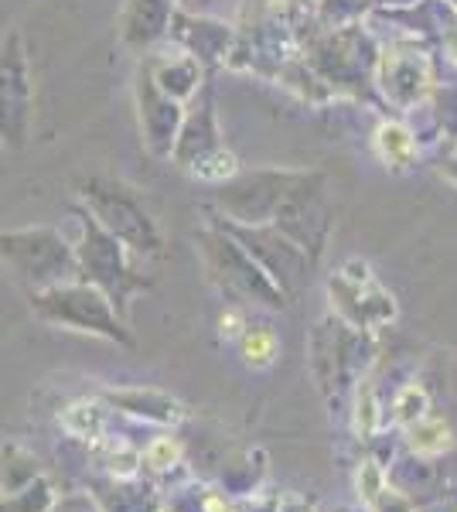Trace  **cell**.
Segmentation results:
<instances>
[{
    "label": "cell",
    "mask_w": 457,
    "mask_h": 512,
    "mask_svg": "<svg viewBox=\"0 0 457 512\" xmlns=\"http://www.w3.org/2000/svg\"><path fill=\"white\" fill-rule=\"evenodd\" d=\"M382 41L369 21L328 28L307 48V62L328 86L331 96L345 99H372L376 93V69H379Z\"/></svg>",
    "instance_id": "1"
},
{
    "label": "cell",
    "mask_w": 457,
    "mask_h": 512,
    "mask_svg": "<svg viewBox=\"0 0 457 512\" xmlns=\"http://www.w3.org/2000/svg\"><path fill=\"white\" fill-rule=\"evenodd\" d=\"M198 253L205 260V270L215 284L222 287V294L236 304H260L267 311H284L290 297L280 291L277 280L260 267L253 253L229 233L222 222H209L198 229Z\"/></svg>",
    "instance_id": "2"
},
{
    "label": "cell",
    "mask_w": 457,
    "mask_h": 512,
    "mask_svg": "<svg viewBox=\"0 0 457 512\" xmlns=\"http://www.w3.org/2000/svg\"><path fill=\"white\" fill-rule=\"evenodd\" d=\"M372 359H376V332L348 325L335 311L314 325L311 342H307V362H311L318 390L331 403L342 400L345 390H352L355 383H365Z\"/></svg>",
    "instance_id": "3"
},
{
    "label": "cell",
    "mask_w": 457,
    "mask_h": 512,
    "mask_svg": "<svg viewBox=\"0 0 457 512\" xmlns=\"http://www.w3.org/2000/svg\"><path fill=\"white\" fill-rule=\"evenodd\" d=\"M76 253H79V274L86 284H96L99 291L113 297L116 308L127 315V301L134 291H144L151 284V277H144L140 270V256L130 250L127 243H120L110 229L99 226V219L86 205H76Z\"/></svg>",
    "instance_id": "4"
},
{
    "label": "cell",
    "mask_w": 457,
    "mask_h": 512,
    "mask_svg": "<svg viewBox=\"0 0 457 512\" xmlns=\"http://www.w3.org/2000/svg\"><path fill=\"white\" fill-rule=\"evenodd\" d=\"M28 297H31L35 318L45 321V325L65 328V332H79V335H96V338L120 342V345L134 342L123 311L116 308L113 297L106 291H99L96 284L72 280V284H58V287H48V291L28 294Z\"/></svg>",
    "instance_id": "5"
},
{
    "label": "cell",
    "mask_w": 457,
    "mask_h": 512,
    "mask_svg": "<svg viewBox=\"0 0 457 512\" xmlns=\"http://www.w3.org/2000/svg\"><path fill=\"white\" fill-rule=\"evenodd\" d=\"M76 198L99 219V226L110 229L120 243H127L140 260H157L164 253L154 216L127 181L110 175H86L76 181Z\"/></svg>",
    "instance_id": "6"
},
{
    "label": "cell",
    "mask_w": 457,
    "mask_h": 512,
    "mask_svg": "<svg viewBox=\"0 0 457 512\" xmlns=\"http://www.w3.org/2000/svg\"><path fill=\"white\" fill-rule=\"evenodd\" d=\"M0 253H4V267L28 294L82 280L76 243H69L52 226L7 229L0 236Z\"/></svg>",
    "instance_id": "7"
},
{
    "label": "cell",
    "mask_w": 457,
    "mask_h": 512,
    "mask_svg": "<svg viewBox=\"0 0 457 512\" xmlns=\"http://www.w3.org/2000/svg\"><path fill=\"white\" fill-rule=\"evenodd\" d=\"M171 164H178L185 175L205 181V185H212V188L229 178H236L239 171H243L239 168V158L229 151L226 137H222L209 82H205L202 93L188 103L185 123H181L178 144H174V154H171Z\"/></svg>",
    "instance_id": "8"
},
{
    "label": "cell",
    "mask_w": 457,
    "mask_h": 512,
    "mask_svg": "<svg viewBox=\"0 0 457 512\" xmlns=\"http://www.w3.org/2000/svg\"><path fill=\"white\" fill-rule=\"evenodd\" d=\"M304 168H253L215 185L212 209L239 226H270Z\"/></svg>",
    "instance_id": "9"
},
{
    "label": "cell",
    "mask_w": 457,
    "mask_h": 512,
    "mask_svg": "<svg viewBox=\"0 0 457 512\" xmlns=\"http://www.w3.org/2000/svg\"><path fill=\"white\" fill-rule=\"evenodd\" d=\"M434 55L423 41H382L379 69H376V96L393 106L400 117H413L434 96Z\"/></svg>",
    "instance_id": "10"
},
{
    "label": "cell",
    "mask_w": 457,
    "mask_h": 512,
    "mask_svg": "<svg viewBox=\"0 0 457 512\" xmlns=\"http://www.w3.org/2000/svg\"><path fill=\"white\" fill-rule=\"evenodd\" d=\"M328 297H331V311L338 318H345L355 328H365V332H379V328L393 325L396 315H400L396 297L379 284L372 267L359 260V256L345 260L328 277Z\"/></svg>",
    "instance_id": "11"
},
{
    "label": "cell",
    "mask_w": 457,
    "mask_h": 512,
    "mask_svg": "<svg viewBox=\"0 0 457 512\" xmlns=\"http://www.w3.org/2000/svg\"><path fill=\"white\" fill-rule=\"evenodd\" d=\"M273 226L280 233H287L301 250L311 253V260L318 263L328 246V236L335 229V212H331V178L324 171H301L297 185L290 188V195L280 205Z\"/></svg>",
    "instance_id": "12"
},
{
    "label": "cell",
    "mask_w": 457,
    "mask_h": 512,
    "mask_svg": "<svg viewBox=\"0 0 457 512\" xmlns=\"http://www.w3.org/2000/svg\"><path fill=\"white\" fill-rule=\"evenodd\" d=\"M215 222H222V226H226L229 233L256 256V260H260V267L277 280V287L290 297V301L301 297L304 284L311 280V270L318 267V263L311 260V253L301 250L287 233H280L273 222L270 226H239V222H229L219 216H215Z\"/></svg>",
    "instance_id": "13"
},
{
    "label": "cell",
    "mask_w": 457,
    "mask_h": 512,
    "mask_svg": "<svg viewBox=\"0 0 457 512\" xmlns=\"http://www.w3.org/2000/svg\"><path fill=\"white\" fill-rule=\"evenodd\" d=\"M0 103H4V120L0 134L11 151H21L31 137L35 123V82H31V65L24 41L18 31L4 38V55H0Z\"/></svg>",
    "instance_id": "14"
},
{
    "label": "cell",
    "mask_w": 457,
    "mask_h": 512,
    "mask_svg": "<svg viewBox=\"0 0 457 512\" xmlns=\"http://www.w3.org/2000/svg\"><path fill=\"white\" fill-rule=\"evenodd\" d=\"M134 99H137L140 137H144L147 151H151L157 161H171L174 144H178V134H181V123H185V113H188V103H178L174 96L164 93L144 65H140L134 76Z\"/></svg>",
    "instance_id": "15"
},
{
    "label": "cell",
    "mask_w": 457,
    "mask_h": 512,
    "mask_svg": "<svg viewBox=\"0 0 457 512\" xmlns=\"http://www.w3.org/2000/svg\"><path fill=\"white\" fill-rule=\"evenodd\" d=\"M236 38H239V31L232 28V24L205 18V14L181 11V7H178V14H174L171 35H168L171 45L195 55L205 69H212V65H229L232 52H236Z\"/></svg>",
    "instance_id": "16"
},
{
    "label": "cell",
    "mask_w": 457,
    "mask_h": 512,
    "mask_svg": "<svg viewBox=\"0 0 457 512\" xmlns=\"http://www.w3.org/2000/svg\"><path fill=\"white\" fill-rule=\"evenodd\" d=\"M178 0H123L116 31L120 45L130 52H154L161 41H168Z\"/></svg>",
    "instance_id": "17"
},
{
    "label": "cell",
    "mask_w": 457,
    "mask_h": 512,
    "mask_svg": "<svg viewBox=\"0 0 457 512\" xmlns=\"http://www.w3.org/2000/svg\"><path fill=\"white\" fill-rule=\"evenodd\" d=\"M140 65H144L157 86H161L168 96L178 99V103H191L205 86V65L178 45L147 52Z\"/></svg>",
    "instance_id": "18"
},
{
    "label": "cell",
    "mask_w": 457,
    "mask_h": 512,
    "mask_svg": "<svg viewBox=\"0 0 457 512\" xmlns=\"http://www.w3.org/2000/svg\"><path fill=\"white\" fill-rule=\"evenodd\" d=\"M103 400L116 407L120 414L144 420V424L157 427H178L185 420V407L171 400L161 390H144V386H127V390H103Z\"/></svg>",
    "instance_id": "19"
},
{
    "label": "cell",
    "mask_w": 457,
    "mask_h": 512,
    "mask_svg": "<svg viewBox=\"0 0 457 512\" xmlns=\"http://www.w3.org/2000/svg\"><path fill=\"white\" fill-rule=\"evenodd\" d=\"M96 502L103 512H161V495L140 478H106L96 485Z\"/></svg>",
    "instance_id": "20"
},
{
    "label": "cell",
    "mask_w": 457,
    "mask_h": 512,
    "mask_svg": "<svg viewBox=\"0 0 457 512\" xmlns=\"http://www.w3.org/2000/svg\"><path fill=\"white\" fill-rule=\"evenodd\" d=\"M376 158L386 164V171H410L420 158V137L406 120H382L372 134Z\"/></svg>",
    "instance_id": "21"
},
{
    "label": "cell",
    "mask_w": 457,
    "mask_h": 512,
    "mask_svg": "<svg viewBox=\"0 0 457 512\" xmlns=\"http://www.w3.org/2000/svg\"><path fill=\"white\" fill-rule=\"evenodd\" d=\"M389 485L400 489L403 495H410L413 502H427L434 499L437 492V468H434V458H420V454H406V458L393 461L389 465Z\"/></svg>",
    "instance_id": "22"
},
{
    "label": "cell",
    "mask_w": 457,
    "mask_h": 512,
    "mask_svg": "<svg viewBox=\"0 0 457 512\" xmlns=\"http://www.w3.org/2000/svg\"><path fill=\"white\" fill-rule=\"evenodd\" d=\"M110 424V403L106 400H79L62 414V427L76 441H103Z\"/></svg>",
    "instance_id": "23"
},
{
    "label": "cell",
    "mask_w": 457,
    "mask_h": 512,
    "mask_svg": "<svg viewBox=\"0 0 457 512\" xmlns=\"http://www.w3.org/2000/svg\"><path fill=\"white\" fill-rule=\"evenodd\" d=\"M239 355L249 369H270L280 355V342H277V332L263 321H249V328L239 338Z\"/></svg>",
    "instance_id": "24"
},
{
    "label": "cell",
    "mask_w": 457,
    "mask_h": 512,
    "mask_svg": "<svg viewBox=\"0 0 457 512\" xmlns=\"http://www.w3.org/2000/svg\"><path fill=\"white\" fill-rule=\"evenodd\" d=\"M451 427L444 424L440 417H423L417 424L406 427V448L413 454H420V458H437V454H444L451 448Z\"/></svg>",
    "instance_id": "25"
},
{
    "label": "cell",
    "mask_w": 457,
    "mask_h": 512,
    "mask_svg": "<svg viewBox=\"0 0 457 512\" xmlns=\"http://www.w3.org/2000/svg\"><path fill=\"white\" fill-rule=\"evenodd\" d=\"M379 4L382 0H318L314 14H318L321 28L328 31V28H342V24L365 21Z\"/></svg>",
    "instance_id": "26"
},
{
    "label": "cell",
    "mask_w": 457,
    "mask_h": 512,
    "mask_svg": "<svg viewBox=\"0 0 457 512\" xmlns=\"http://www.w3.org/2000/svg\"><path fill=\"white\" fill-rule=\"evenodd\" d=\"M96 454L113 478H134L137 468L144 465V451L130 448L127 441H116V437H103V441H96Z\"/></svg>",
    "instance_id": "27"
},
{
    "label": "cell",
    "mask_w": 457,
    "mask_h": 512,
    "mask_svg": "<svg viewBox=\"0 0 457 512\" xmlns=\"http://www.w3.org/2000/svg\"><path fill=\"white\" fill-rule=\"evenodd\" d=\"M58 506V499H55V489H52V482H48L45 475H38L31 485H24L21 492H11V495H4V512H52Z\"/></svg>",
    "instance_id": "28"
},
{
    "label": "cell",
    "mask_w": 457,
    "mask_h": 512,
    "mask_svg": "<svg viewBox=\"0 0 457 512\" xmlns=\"http://www.w3.org/2000/svg\"><path fill=\"white\" fill-rule=\"evenodd\" d=\"M41 475L38 461L31 458L21 444H4V495L21 492L24 485H31Z\"/></svg>",
    "instance_id": "29"
},
{
    "label": "cell",
    "mask_w": 457,
    "mask_h": 512,
    "mask_svg": "<svg viewBox=\"0 0 457 512\" xmlns=\"http://www.w3.org/2000/svg\"><path fill=\"white\" fill-rule=\"evenodd\" d=\"M427 410H430V396H427V390H423L420 383H406V386L396 390V396H393V420L400 427L417 424V420L427 417Z\"/></svg>",
    "instance_id": "30"
},
{
    "label": "cell",
    "mask_w": 457,
    "mask_h": 512,
    "mask_svg": "<svg viewBox=\"0 0 457 512\" xmlns=\"http://www.w3.org/2000/svg\"><path fill=\"white\" fill-rule=\"evenodd\" d=\"M382 427V414H379V400H376V390L372 383L365 379L362 390H359V400H355V431H359L362 441H372Z\"/></svg>",
    "instance_id": "31"
},
{
    "label": "cell",
    "mask_w": 457,
    "mask_h": 512,
    "mask_svg": "<svg viewBox=\"0 0 457 512\" xmlns=\"http://www.w3.org/2000/svg\"><path fill=\"white\" fill-rule=\"evenodd\" d=\"M181 458H185L181 441H178V437H171V434L154 437V441L144 448V465L151 468V472H171V468L181 465Z\"/></svg>",
    "instance_id": "32"
},
{
    "label": "cell",
    "mask_w": 457,
    "mask_h": 512,
    "mask_svg": "<svg viewBox=\"0 0 457 512\" xmlns=\"http://www.w3.org/2000/svg\"><path fill=\"white\" fill-rule=\"evenodd\" d=\"M246 328H249L246 308H243V304H236V301H229L226 308H222V315H219V335L222 338H232V342H239Z\"/></svg>",
    "instance_id": "33"
},
{
    "label": "cell",
    "mask_w": 457,
    "mask_h": 512,
    "mask_svg": "<svg viewBox=\"0 0 457 512\" xmlns=\"http://www.w3.org/2000/svg\"><path fill=\"white\" fill-rule=\"evenodd\" d=\"M369 512H413V499L403 495L400 489H393V485H386V489L369 502Z\"/></svg>",
    "instance_id": "34"
},
{
    "label": "cell",
    "mask_w": 457,
    "mask_h": 512,
    "mask_svg": "<svg viewBox=\"0 0 457 512\" xmlns=\"http://www.w3.org/2000/svg\"><path fill=\"white\" fill-rule=\"evenodd\" d=\"M437 175L444 181H451L457 188V134L447 137L444 144H440V158H437Z\"/></svg>",
    "instance_id": "35"
},
{
    "label": "cell",
    "mask_w": 457,
    "mask_h": 512,
    "mask_svg": "<svg viewBox=\"0 0 457 512\" xmlns=\"http://www.w3.org/2000/svg\"><path fill=\"white\" fill-rule=\"evenodd\" d=\"M52 512H103L96 502V495H65L58 499V506Z\"/></svg>",
    "instance_id": "36"
},
{
    "label": "cell",
    "mask_w": 457,
    "mask_h": 512,
    "mask_svg": "<svg viewBox=\"0 0 457 512\" xmlns=\"http://www.w3.org/2000/svg\"><path fill=\"white\" fill-rule=\"evenodd\" d=\"M277 512H314V502L311 499H301V495H284L280 499Z\"/></svg>",
    "instance_id": "37"
},
{
    "label": "cell",
    "mask_w": 457,
    "mask_h": 512,
    "mask_svg": "<svg viewBox=\"0 0 457 512\" xmlns=\"http://www.w3.org/2000/svg\"><path fill=\"white\" fill-rule=\"evenodd\" d=\"M331 512H359V509H352V506H338V509H331Z\"/></svg>",
    "instance_id": "38"
},
{
    "label": "cell",
    "mask_w": 457,
    "mask_h": 512,
    "mask_svg": "<svg viewBox=\"0 0 457 512\" xmlns=\"http://www.w3.org/2000/svg\"><path fill=\"white\" fill-rule=\"evenodd\" d=\"M307 4H318V0H307Z\"/></svg>",
    "instance_id": "39"
},
{
    "label": "cell",
    "mask_w": 457,
    "mask_h": 512,
    "mask_svg": "<svg viewBox=\"0 0 457 512\" xmlns=\"http://www.w3.org/2000/svg\"><path fill=\"white\" fill-rule=\"evenodd\" d=\"M389 4H393V0H389Z\"/></svg>",
    "instance_id": "40"
},
{
    "label": "cell",
    "mask_w": 457,
    "mask_h": 512,
    "mask_svg": "<svg viewBox=\"0 0 457 512\" xmlns=\"http://www.w3.org/2000/svg\"><path fill=\"white\" fill-rule=\"evenodd\" d=\"M451 4H454V0H451Z\"/></svg>",
    "instance_id": "41"
},
{
    "label": "cell",
    "mask_w": 457,
    "mask_h": 512,
    "mask_svg": "<svg viewBox=\"0 0 457 512\" xmlns=\"http://www.w3.org/2000/svg\"><path fill=\"white\" fill-rule=\"evenodd\" d=\"M454 512H457V509H454Z\"/></svg>",
    "instance_id": "42"
}]
</instances>
